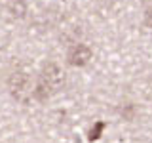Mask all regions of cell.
Instances as JSON below:
<instances>
[{
    "label": "cell",
    "instance_id": "obj_1",
    "mask_svg": "<svg viewBox=\"0 0 152 143\" xmlns=\"http://www.w3.org/2000/svg\"><path fill=\"white\" fill-rule=\"evenodd\" d=\"M63 84H65V74L61 71V67L53 61H48V63L42 65L40 73H38L32 97L36 101H48L57 92H61Z\"/></svg>",
    "mask_w": 152,
    "mask_h": 143
},
{
    "label": "cell",
    "instance_id": "obj_2",
    "mask_svg": "<svg viewBox=\"0 0 152 143\" xmlns=\"http://www.w3.org/2000/svg\"><path fill=\"white\" fill-rule=\"evenodd\" d=\"M8 90L12 94V97L19 103H27L31 99L32 92V78L28 74V71L25 69H15L12 74L8 76Z\"/></svg>",
    "mask_w": 152,
    "mask_h": 143
},
{
    "label": "cell",
    "instance_id": "obj_3",
    "mask_svg": "<svg viewBox=\"0 0 152 143\" xmlns=\"http://www.w3.org/2000/svg\"><path fill=\"white\" fill-rule=\"evenodd\" d=\"M91 55H93L91 48L88 44H84V42H78V44H72L69 48V52H66V63L72 65V67H84L89 63Z\"/></svg>",
    "mask_w": 152,
    "mask_h": 143
},
{
    "label": "cell",
    "instance_id": "obj_4",
    "mask_svg": "<svg viewBox=\"0 0 152 143\" xmlns=\"http://www.w3.org/2000/svg\"><path fill=\"white\" fill-rule=\"evenodd\" d=\"M6 12L13 19H23V17L27 15V4H25V0H10L8 6H6Z\"/></svg>",
    "mask_w": 152,
    "mask_h": 143
},
{
    "label": "cell",
    "instance_id": "obj_5",
    "mask_svg": "<svg viewBox=\"0 0 152 143\" xmlns=\"http://www.w3.org/2000/svg\"><path fill=\"white\" fill-rule=\"evenodd\" d=\"M103 130H104V122H95V126L91 128V132H89V139H99V136H101Z\"/></svg>",
    "mask_w": 152,
    "mask_h": 143
},
{
    "label": "cell",
    "instance_id": "obj_6",
    "mask_svg": "<svg viewBox=\"0 0 152 143\" xmlns=\"http://www.w3.org/2000/svg\"><path fill=\"white\" fill-rule=\"evenodd\" d=\"M142 21H145V25H146V27H150V29H152V6L145 10V15H142Z\"/></svg>",
    "mask_w": 152,
    "mask_h": 143
},
{
    "label": "cell",
    "instance_id": "obj_7",
    "mask_svg": "<svg viewBox=\"0 0 152 143\" xmlns=\"http://www.w3.org/2000/svg\"><path fill=\"white\" fill-rule=\"evenodd\" d=\"M97 2H107V0H97Z\"/></svg>",
    "mask_w": 152,
    "mask_h": 143
}]
</instances>
